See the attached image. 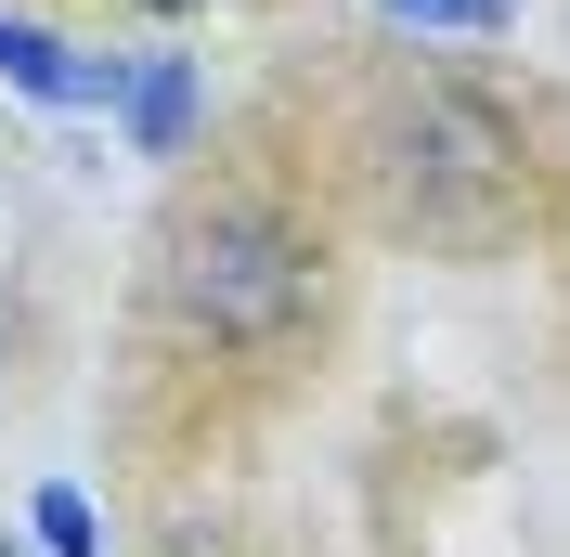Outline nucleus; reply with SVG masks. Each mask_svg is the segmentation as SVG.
I'll list each match as a JSON object with an SVG mask.
<instances>
[{"label": "nucleus", "instance_id": "obj_6", "mask_svg": "<svg viewBox=\"0 0 570 557\" xmlns=\"http://www.w3.org/2000/svg\"><path fill=\"white\" fill-rule=\"evenodd\" d=\"M130 13H195V0H130Z\"/></svg>", "mask_w": 570, "mask_h": 557}, {"label": "nucleus", "instance_id": "obj_7", "mask_svg": "<svg viewBox=\"0 0 570 557\" xmlns=\"http://www.w3.org/2000/svg\"><path fill=\"white\" fill-rule=\"evenodd\" d=\"M0 557H13V545H0Z\"/></svg>", "mask_w": 570, "mask_h": 557}, {"label": "nucleus", "instance_id": "obj_3", "mask_svg": "<svg viewBox=\"0 0 570 557\" xmlns=\"http://www.w3.org/2000/svg\"><path fill=\"white\" fill-rule=\"evenodd\" d=\"M117 117H130V143H142V156H181V143H195V117H208V78L169 52V66H142L130 91H117Z\"/></svg>", "mask_w": 570, "mask_h": 557}, {"label": "nucleus", "instance_id": "obj_4", "mask_svg": "<svg viewBox=\"0 0 570 557\" xmlns=\"http://www.w3.org/2000/svg\"><path fill=\"white\" fill-rule=\"evenodd\" d=\"M27 531H39V557H105V519H91V492H78V480H39Z\"/></svg>", "mask_w": 570, "mask_h": 557}, {"label": "nucleus", "instance_id": "obj_1", "mask_svg": "<svg viewBox=\"0 0 570 557\" xmlns=\"http://www.w3.org/2000/svg\"><path fill=\"white\" fill-rule=\"evenodd\" d=\"M169 312L195 338H285L312 312V234H285L273 208H208L169 234Z\"/></svg>", "mask_w": 570, "mask_h": 557}, {"label": "nucleus", "instance_id": "obj_5", "mask_svg": "<svg viewBox=\"0 0 570 557\" xmlns=\"http://www.w3.org/2000/svg\"><path fill=\"white\" fill-rule=\"evenodd\" d=\"M390 27H441V39H505L519 27V0H376Z\"/></svg>", "mask_w": 570, "mask_h": 557}, {"label": "nucleus", "instance_id": "obj_2", "mask_svg": "<svg viewBox=\"0 0 570 557\" xmlns=\"http://www.w3.org/2000/svg\"><path fill=\"white\" fill-rule=\"evenodd\" d=\"M0 78H13L27 105H52V117H91V105H117V91H130V66H105V52H66L39 13H0Z\"/></svg>", "mask_w": 570, "mask_h": 557}]
</instances>
